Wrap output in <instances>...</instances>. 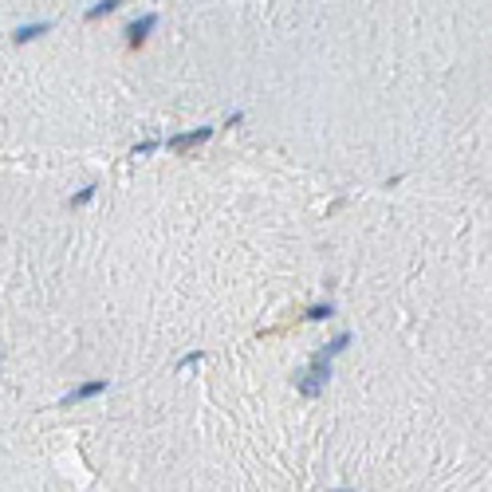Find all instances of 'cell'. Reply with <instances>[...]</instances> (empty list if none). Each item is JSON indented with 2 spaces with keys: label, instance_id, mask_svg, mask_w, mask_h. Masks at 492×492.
<instances>
[{
  "label": "cell",
  "instance_id": "4",
  "mask_svg": "<svg viewBox=\"0 0 492 492\" xmlns=\"http://www.w3.org/2000/svg\"><path fill=\"white\" fill-rule=\"evenodd\" d=\"M98 394H107V378H95V382H83V386H75L67 398H63V406H75V402H87V398H98Z\"/></svg>",
  "mask_w": 492,
  "mask_h": 492
},
{
  "label": "cell",
  "instance_id": "10",
  "mask_svg": "<svg viewBox=\"0 0 492 492\" xmlns=\"http://www.w3.org/2000/svg\"><path fill=\"white\" fill-rule=\"evenodd\" d=\"M201 362V351H193V355H185L182 362H177V370H185V367H197Z\"/></svg>",
  "mask_w": 492,
  "mask_h": 492
},
{
  "label": "cell",
  "instance_id": "12",
  "mask_svg": "<svg viewBox=\"0 0 492 492\" xmlns=\"http://www.w3.org/2000/svg\"><path fill=\"white\" fill-rule=\"evenodd\" d=\"M331 492H355V489H331Z\"/></svg>",
  "mask_w": 492,
  "mask_h": 492
},
{
  "label": "cell",
  "instance_id": "3",
  "mask_svg": "<svg viewBox=\"0 0 492 492\" xmlns=\"http://www.w3.org/2000/svg\"><path fill=\"white\" fill-rule=\"evenodd\" d=\"M158 24V16L154 12H146L142 16V20H134V24L126 28V44H130V48H142V44H146V36H150V28Z\"/></svg>",
  "mask_w": 492,
  "mask_h": 492
},
{
  "label": "cell",
  "instance_id": "9",
  "mask_svg": "<svg viewBox=\"0 0 492 492\" xmlns=\"http://www.w3.org/2000/svg\"><path fill=\"white\" fill-rule=\"evenodd\" d=\"M154 150H161V142H142V146H134V158H146Z\"/></svg>",
  "mask_w": 492,
  "mask_h": 492
},
{
  "label": "cell",
  "instance_id": "11",
  "mask_svg": "<svg viewBox=\"0 0 492 492\" xmlns=\"http://www.w3.org/2000/svg\"><path fill=\"white\" fill-rule=\"evenodd\" d=\"M91 197H95V185H91V189H83V193H79V197H71V205H87Z\"/></svg>",
  "mask_w": 492,
  "mask_h": 492
},
{
  "label": "cell",
  "instance_id": "8",
  "mask_svg": "<svg viewBox=\"0 0 492 492\" xmlns=\"http://www.w3.org/2000/svg\"><path fill=\"white\" fill-rule=\"evenodd\" d=\"M331 315H335V308H331V304H315V308L308 311V319H311V323H319V319H331Z\"/></svg>",
  "mask_w": 492,
  "mask_h": 492
},
{
  "label": "cell",
  "instance_id": "7",
  "mask_svg": "<svg viewBox=\"0 0 492 492\" xmlns=\"http://www.w3.org/2000/svg\"><path fill=\"white\" fill-rule=\"evenodd\" d=\"M118 4H123V0H98L95 8H87V20H103V16H111Z\"/></svg>",
  "mask_w": 492,
  "mask_h": 492
},
{
  "label": "cell",
  "instance_id": "1",
  "mask_svg": "<svg viewBox=\"0 0 492 492\" xmlns=\"http://www.w3.org/2000/svg\"><path fill=\"white\" fill-rule=\"evenodd\" d=\"M327 378H331V358L315 355V358H311V367H308V374H304V378H295V386H299V394H304V398H315V394L327 386Z\"/></svg>",
  "mask_w": 492,
  "mask_h": 492
},
{
  "label": "cell",
  "instance_id": "5",
  "mask_svg": "<svg viewBox=\"0 0 492 492\" xmlns=\"http://www.w3.org/2000/svg\"><path fill=\"white\" fill-rule=\"evenodd\" d=\"M44 32H48V24H24V28H20V32H16V36H12V44H16V48H24V44H32V39H39V36H44Z\"/></svg>",
  "mask_w": 492,
  "mask_h": 492
},
{
  "label": "cell",
  "instance_id": "2",
  "mask_svg": "<svg viewBox=\"0 0 492 492\" xmlns=\"http://www.w3.org/2000/svg\"><path fill=\"white\" fill-rule=\"evenodd\" d=\"M209 134H213V126H197V130H189V134H173V138H166L161 146H166V150H173V154H185V150L201 146V142H205Z\"/></svg>",
  "mask_w": 492,
  "mask_h": 492
},
{
  "label": "cell",
  "instance_id": "6",
  "mask_svg": "<svg viewBox=\"0 0 492 492\" xmlns=\"http://www.w3.org/2000/svg\"><path fill=\"white\" fill-rule=\"evenodd\" d=\"M346 346H351V331H343V335H335V339H331V343H327V346H323L319 355H323V358H335V355H343Z\"/></svg>",
  "mask_w": 492,
  "mask_h": 492
}]
</instances>
